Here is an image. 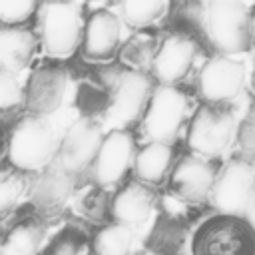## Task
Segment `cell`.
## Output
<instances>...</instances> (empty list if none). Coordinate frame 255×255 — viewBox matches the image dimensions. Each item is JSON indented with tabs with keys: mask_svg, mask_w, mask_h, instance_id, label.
Returning <instances> with one entry per match:
<instances>
[{
	"mask_svg": "<svg viewBox=\"0 0 255 255\" xmlns=\"http://www.w3.org/2000/svg\"><path fill=\"white\" fill-rule=\"evenodd\" d=\"M187 239V229L183 221H179L175 215L163 211L149 237H147V251L153 255H181Z\"/></svg>",
	"mask_w": 255,
	"mask_h": 255,
	"instance_id": "44dd1931",
	"label": "cell"
},
{
	"mask_svg": "<svg viewBox=\"0 0 255 255\" xmlns=\"http://www.w3.org/2000/svg\"><path fill=\"white\" fill-rule=\"evenodd\" d=\"M38 34L54 58L72 56L84 40V6L76 2H44L38 8Z\"/></svg>",
	"mask_w": 255,
	"mask_h": 255,
	"instance_id": "277c9868",
	"label": "cell"
},
{
	"mask_svg": "<svg viewBox=\"0 0 255 255\" xmlns=\"http://www.w3.org/2000/svg\"><path fill=\"white\" fill-rule=\"evenodd\" d=\"M161 38L163 36H159V32L151 30V28H143V30L133 32L124 42V46L120 48V60L131 70H139V72L149 74L151 64L155 60V54L159 50Z\"/></svg>",
	"mask_w": 255,
	"mask_h": 255,
	"instance_id": "ffe728a7",
	"label": "cell"
},
{
	"mask_svg": "<svg viewBox=\"0 0 255 255\" xmlns=\"http://www.w3.org/2000/svg\"><path fill=\"white\" fill-rule=\"evenodd\" d=\"M235 139H237V155L235 157L255 163V98L251 100L249 110L235 131Z\"/></svg>",
	"mask_w": 255,
	"mask_h": 255,
	"instance_id": "484cf974",
	"label": "cell"
},
{
	"mask_svg": "<svg viewBox=\"0 0 255 255\" xmlns=\"http://www.w3.org/2000/svg\"><path fill=\"white\" fill-rule=\"evenodd\" d=\"M235 131V114L231 106L201 104L187 128V145L191 153L217 159L229 147Z\"/></svg>",
	"mask_w": 255,
	"mask_h": 255,
	"instance_id": "8992f818",
	"label": "cell"
},
{
	"mask_svg": "<svg viewBox=\"0 0 255 255\" xmlns=\"http://www.w3.org/2000/svg\"><path fill=\"white\" fill-rule=\"evenodd\" d=\"M18 76L0 70V106L4 114H10L16 106L24 104V92L18 86Z\"/></svg>",
	"mask_w": 255,
	"mask_h": 255,
	"instance_id": "f1b7e54d",
	"label": "cell"
},
{
	"mask_svg": "<svg viewBox=\"0 0 255 255\" xmlns=\"http://www.w3.org/2000/svg\"><path fill=\"white\" fill-rule=\"evenodd\" d=\"M100 84L108 90V118L126 129L139 122L155 90V82L147 72L131 68H106L100 74Z\"/></svg>",
	"mask_w": 255,
	"mask_h": 255,
	"instance_id": "7a4b0ae2",
	"label": "cell"
},
{
	"mask_svg": "<svg viewBox=\"0 0 255 255\" xmlns=\"http://www.w3.org/2000/svg\"><path fill=\"white\" fill-rule=\"evenodd\" d=\"M249 36H251V46H255V6L249 8Z\"/></svg>",
	"mask_w": 255,
	"mask_h": 255,
	"instance_id": "f546056e",
	"label": "cell"
},
{
	"mask_svg": "<svg viewBox=\"0 0 255 255\" xmlns=\"http://www.w3.org/2000/svg\"><path fill=\"white\" fill-rule=\"evenodd\" d=\"M66 90H68L66 68L54 62H44L28 78V84L24 88V108L32 116L46 118L62 106Z\"/></svg>",
	"mask_w": 255,
	"mask_h": 255,
	"instance_id": "4fadbf2b",
	"label": "cell"
},
{
	"mask_svg": "<svg viewBox=\"0 0 255 255\" xmlns=\"http://www.w3.org/2000/svg\"><path fill=\"white\" fill-rule=\"evenodd\" d=\"M245 219H247L249 225L255 229V197H253V201H251V205H249V209H247V213H245Z\"/></svg>",
	"mask_w": 255,
	"mask_h": 255,
	"instance_id": "4dcf8cb0",
	"label": "cell"
},
{
	"mask_svg": "<svg viewBox=\"0 0 255 255\" xmlns=\"http://www.w3.org/2000/svg\"><path fill=\"white\" fill-rule=\"evenodd\" d=\"M30 185L32 183H30L26 171H20L12 165H4L2 179H0V211H2V217H8V213L16 207V203L28 191Z\"/></svg>",
	"mask_w": 255,
	"mask_h": 255,
	"instance_id": "d4e9b609",
	"label": "cell"
},
{
	"mask_svg": "<svg viewBox=\"0 0 255 255\" xmlns=\"http://www.w3.org/2000/svg\"><path fill=\"white\" fill-rule=\"evenodd\" d=\"M157 201V191L153 185H147L139 179L126 181L114 197H110V217L116 223H124L128 227H139L147 221L153 205Z\"/></svg>",
	"mask_w": 255,
	"mask_h": 255,
	"instance_id": "e0dca14e",
	"label": "cell"
},
{
	"mask_svg": "<svg viewBox=\"0 0 255 255\" xmlns=\"http://www.w3.org/2000/svg\"><path fill=\"white\" fill-rule=\"evenodd\" d=\"M253 197H255V163L245 161L241 157H233L219 167L211 191V205L217 209V213L245 217Z\"/></svg>",
	"mask_w": 255,
	"mask_h": 255,
	"instance_id": "ba28073f",
	"label": "cell"
},
{
	"mask_svg": "<svg viewBox=\"0 0 255 255\" xmlns=\"http://www.w3.org/2000/svg\"><path fill=\"white\" fill-rule=\"evenodd\" d=\"M251 88H253V92H255V72H253V78H251Z\"/></svg>",
	"mask_w": 255,
	"mask_h": 255,
	"instance_id": "1f68e13d",
	"label": "cell"
},
{
	"mask_svg": "<svg viewBox=\"0 0 255 255\" xmlns=\"http://www.w3.org/2000/svg\"><path fill=\"white\" fill-rule=\"evenodd\" d=\"M137 255H153L151 251H141V253H137Z\"/></svg>",
	"mask_w": 255,
	"mask_h": 255,
	"instance_id": "d6a6232c",
	"label": "cell"
},
{
	"mask_svg": "<svg viewBox=\"0 0 255 255\" xmlns=\"http://www.w3.org/2000/svg\"><path fill=\"white\" fill-rule=\"evenodd\" d=\"M203 34L219 56H235L251 48L249 8L237 0H211L205 4Z\"/></svg>",
	"mask_w": 255,
	"mask_h": 255,
	"instance_id": "3957f363",
	"label": "cell"
},
{
	"mask_svg": "<svg viewBox=\"0 0 255 255\" xmlns=\"http://www.w3.org/2000/svg\"><path fill=\"white\" fill-rule=\"evenodd\" d=\"M84 247V235L76 227H66L46 247L44 255H80Z\"/></svg>",
	"mask_w": 255,
	"mask_h": 255,
	"instance_id": "83f0119b",
	"label": "cell"
},
{
	"mask_svg": "<svg viewBox=\"0 0 255 255\" xmlns=\"http://www.w3.org/2000/svg\"><path fill=\"white\" fill-rule=\"evenodd\" d=\"M135 153L137 147L133 133L120 128L112 129L104 137V143L88 171V179L102 189L122 183L126 175L133 169Z\"/></svg>",
	"mask_w": 255,
	"mask_h": 255,
	"instance_id": "30bf717a",
	"label": "cell"
},
{
	"mask_svg": "<svg viewBox=\"0 0 255 255\" xmlns=\"http://www.w3.org/2000/svg\"><path fill=\"white\" fill-rule=\"evenodd\" d=\"M167 12L163 0H126L120 4V16L131 28L143 30L157 22Z\"/></svg>",
	"mask_w": 255,
	"mask_h": 255,
	"instance_id": "cb8c5ba5",
	"label": "cell"
},
{
	"mask_svg": "<svg viewBox=\"0 0 255 255\" xmlns=\"http://www.w3.org/2000/svg\"><path fill=\"white\" fill-rule=\"evenodd\" d=\"M199 54V42L191 32L175 28L161 38L149 76L155 84L177 86L191 70Z\"/></svg>",
	"mask_w": 255,
	"mask_h": 255,
	"instance_id": "8fae6325",
	"label": "cell"
},
{
	"mask_svg": "<svg viewBox=\"0 0 255 255\" xmlns=\"http://www.w3.org/2000/svg\"><path fill=\"white\" fill-rule=\"evenodd\" d=\"M173 165H175L173 143L147 141L135 153L133 173H135V179H139L147 185H157V183L165 181V177H169Z\"/></svg>",
	"mask_w": 255,
	"mask_h": 255,
	"instance_id": "d6986e66",
	"label": "cell"
},
{
	"mask_svg": "<svg viewBox=\"0 0 255 255\" xmlns=\"http://www.w3.org/2000/svg\"><path fill=\"white\" fill-rule=\"evenodd\" d=\"M44 235V221L40 217H26L6 233L0 255H38Z\"/></svg>",
	"mask_w": 255,
	"mask_h": 255,
	"instance_id": "7402d4cb",
	"label": "cell"
},
{
	"mask_svg": "<svg viewBox=\"0 0 255 255\" xmlns=\"http://www.w3.org/2000/svg\"><path fill=\"white\" fill-rule=\"evenodd\" d=\"M120 18L108 8H96L86 16L82 54L94 62H106L120 50Z\"/></svg>",
	"mask_w": 255,
	"mask_h": 255,
	"instance_id": "2e32d148",
	"label": "cell"
},
{
	"mask_svg": "<svg viewBox=\"0 0 255 255\" xmlns=\"http://www.w3.org/2000/svg\"><path fill=\"white\" fill-rule=\"evenodd\" d=\"M189 100L177 86L155 84L151 100L141 118V133L147 141L175 143L187 120Z\"/></svg>",
	"mask_w": 255,
	"mask_h": 255,
	"instance_id": "52a82bcc",
	"label": "cell"
},
{
	"mask_svg": "<svg viewBox=\"0 0 255 255\" xmlns=\"http://www.w3.org/2000/svg\"><path fill=\"white\" fill-rule=\"evenodd\" d=\"M219 173V165L215 159L201 157L197 153H183L169 177H167V191L173 199L183 203H205L211 201V191Z\"/></svg>",
	"mask_w": 255,
	"mask_h": 255,
	"instance_id": "9c48e42d",
	"label": "cell"
},
{
	"mask_svg": "<svg viewBox=\"0 0 255 255\" xmlns=\"http://www.w3.org/2000/svg\"><path fill=\"white\" fill-rule=\"evenodd\" d=\"M80 177L72 173L58 157L46 165L30 185V201L42 217H56L74 193Z\"/></svg>",
	"mask_w": 255,
	"mask_h": 255,
	"instance_id": "5bb4252c",
	"label": "cell"
},
{
	"mask_svg": "<svg viewBox=\"0 0 255 255\" xmlns=\"http://www.w3.org/2000/svg\"><path fill=\"white\" fill-rule=\"evenodd\" d=\"M38 46V36L24 26L0 28V64L4 72L18 76L32 60Z\"/></svg>",
	"mask_w": 255,
	"mask_h": 255,
	"instance_id": "ac0fdd59",
	"label": "cell"
},
{
	"mask_svg": "<svg viewBox=\"0 0 255 255\" xmlns=\"http://www.w3.org/2000/svg\"><path fill=\"white\" fill-rule=\"evenodd\" d=\"M40 4L30 0H16V2H0V22L2 26H22L32 16L38 14Z\"/></svg>",
	"mask_w": 255,
	"mask_h": 255,
	"instance_id": "4316f807",
	"label": "cell"
},
{
	"mask_svg": "<svg viewBox=\"0 0 255 255\" xmlns=\"http://www.w3.org/2000/svg\"><path fill=\"white\" fill-rule=\"evenodd\" d=\"M104 137L106 135H104L100 124L94 118L82 116L64 133L56 157L78 177L88 175V171L104 143Z\"/></svg>",
	"mask_w": 255,
	"mask_h": 255,
	"instance_id": "7c38bea8",
	"label": "cell"
},
{
	"mask_svg": "<svg viewBox=\"0 0 255 255\" xmlns=\"http://www.w3.org/2000/svg\"><path fill=\"white\" fill-rule=\"evenodd\" d=\"M60 141L54 135L52 126L40 116H22L14 122L6 139V165L32 173L42 171L58 155Z\"/></svg>",
	"mask_w": 255,
	"mask_h": 255,
	"instance_id": "6da1fadb",
	"label": "cell"
},
{
	"mask_svg": "<svg viewBox=\"0 0 255 255\" xmlns=\"http://www.w3.org/2000/svg\"><path fill=\"white\" fill-rule=\"evenodd\" d=\"M193 255H255V229L245 217L221 215L201 223L191 239Z\"/></svg>",
	"mask_w": 255,
	"mask_h": 255,
	"instance_id": "5b68a950",
	"label": "cell"
},
{
	"mask_svg": "<svg viewBox=\"0 0 255 255\" xmlns=\"http://www.w3.org/2000/svg\"><path fill=\"white\" fill-rule=\"evenodd\" d=\"M199 96L205 104H229L243 92L245 66L231 56H213L199 72Z\"/></svg>",
	"mask_w": 255,
	"mask_h": 255,
	"instance_id": "9a60e30c",
	"label": "cell"
},
{
	"mask_svg": "<svg viewBox=\"0 0 255 255\" xmlns=\"http://www.w3.org/2000/svg\"><path fill=\"white\" fill-rule=\"evenodd\" d=\"M133 229L124 223H106L92 235L94 255H129Z\"/></svg>",
	"mask_w": 255,
	"mask_h": 255,
	"instance_id": "603a6c76",
	"label": "cell"
}]
</instances>
